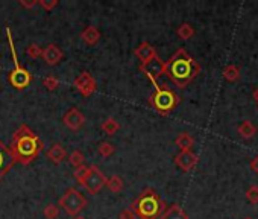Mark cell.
<instances>
[{"label": "cell", "instance_id": "obj_25", "mask_svg": "<svg viewBox=\"0 0 258 219\" xmlns=\"http://www.w3.org/2000/svg\"><path fill=\"white\" fill-rule=\"evenodd\" d=\"M97 152H99V155H102L104 158H107V157H111L115 152V146L110 142H102V143H99V146H97Z\"/></svg>", "mask_w": 258, "mask_h": 219}, {"label": "cell", "instance_id": "obj_5", "mask_svg": "<svg viewBox=\"0 0 258 219\" xmlns=\"http://www.w3.org/2000/svg\"><path fill=\"white\" fill-rule=\"evenodd\" d=\"M6 37H8V44H9V49H11V56H12V61H14V70L9 73V84L17 88V90H23L26 87L31 86L32 83V75L29 73L28 69L22 67L18 61V56H17V50L14 47V42H12V34H11V29L6 28Z\"/></svg>", "mask_w": 258, "mask_h": 219}, {"label": "cell", "instance_id": "obj_23", "mask_svg": "<svg viewBox=\"0 0 258 219\" xmlns=\"http://www.w3.org/2000/svg\"><path fill=\"white\" fill-rule=\"evenodd\" d=\"M84 160H85V157H84V154L79 151V149H74V151H72L70 152V155H69V162H70V165L76 169V168H79V166H82L84 165Z\"/></svg>", "mask_w": 258, "mask_h": 219}, {"label": "cell", "instance_id": "obj_3", "mask_svg": "<svg viewBox=\"0 0 258 219\" xmlns=\"http://www.w3.org/2000/svg\"><path fill=\"white\" fill-rule=\"evenodd\" d=\"M129 209L140 219H160L166 210V204L155 190L146 189L135 198Z\"/></svg>", "mask_w": 258, "mask_h": 219}, {"label": "cell", "instance_id": "obj_24", "mask_svg": "<svg viewBox=\"0 0 258 219\" xmlns=\"http://www.w3.org/2000/svg\"><path fill=\"white\" fill-rule=\"evenodd\" d=\"M176 34L181 40H190L194 35V29L190 23H183L180 28L176 29Z\"/></svg>", "mask_w": 258, "mask_h": 219}, {"label": "cell", "instance_id": "obj_28", "mask_svg": "<svg viewBox=\"0 0 258 219\" xmlns=\"http://www.w3.org/2000/svg\"><path fill=\"white\" fill-rule=\"evenodd\" d=\"M26 53H28V56H29V58L37 59V58H41L43 49L39 47L37 43H31V44L28 46V49H26Z\"/></svg>", "mask_w": 258, "mask_h": 219}, {"label": "cell", "instance_id": "obj_32", "mask_svg": "<svg viewBox=\"0 0 258 219\" xmlns=\"http://www.w3.org/2000/svg\"><path fill=\"white\" fill-rule=\"evenodd\" d=\"M118 219H135V213L131 209H125L120 215H118Z\"/></svg>", "mask_w": 258, "mask_h": 219}, {"label": "cell", "instance_id": "obj_36", "mask_svg": "<svg viewBox=\"0 0 258 219\" xmlns=\"http://www.w3.org/2000/svg\"><path fill=\"white\" fill-rule=\"evenodd\" d=\"M74 219H87V218H84V216H76Z\"/></svg>", "mask_w": 258, "mask_h": 219}, {"label": "cell", "instance_id": "obj_31", "mask_svg": "<svg viewBox=\"0 0 258 219\" xmlns=\"http://www.w3.org/2000/svg\"><path fill=\"white\" fill-rule=\"evenodd\" d=\"M37 5L41 6L44 11H52L55 6H58V0H37Z\"/></svg>", "mask_w": 258, "mask_h": 219}, {"label": "cell", "instance_id": "obj_37", "mask_svg": "<svg viewBox=\"0 0 258 219\" xmlns=\"http://www.w3.org/2000/svg\"><path fill=\"white\" fill-rule=\"evenodd\" d=\"M245 219H251V218H245Z\"/></svg>", "mask_w": 258, "mask_h": 219}, {"label": "cell", "instance_id": "obj_22", "mask_svg": "<svg viewBox=\"0 0 258 219\" xmlns=\"http://www.w3.org/2000/svg\"><path fill=\"white\" fill-rule=\"evenodd\" d=\"M223 78L226 79V81H229V83L237 81V79L240 78V69L237 67V66H234V64L226 66V67L223 69Z\"/></svg>", "mask_w": 258, "mask_h": 219}, {"label": "cell", "instance_id": "obj_29", "mask_svg": "<svg viewBox=\"0 0 258 219\" xmlns=\"http://www.w3.org/2000/svg\"><path fill=\"white\" fill-rule=\"evenodd\" d=\"M59 215V207L55 206V204H47L44 207V216L46 219H56Z\"/></svg>", "mask_w": 258, "mask_h": 219}, {"label": "cell", "instance_id": "obj_10", "mask_svg": "<svg viewBox=\"0 0 258 219\" xmlns=\"http://www.w3.org/2000/svg\"><path fill=\"white\" fill-rule=\"evenodd\" d=\"M15 163V158L9 149V146H6L2 140H0V180L12 169Z\"/></svg>", "mask_w": 258, "mask_h": 219}, {"label": "cell", "instance_id": "obj_4", "mask_svg": "<svg viewBox=\"0 0 258 219\" xmlns=\"http://www.w3.org/2000/svg\"><path fill=\"white\" fill-rule=\"evenodd\" d=\"M149 79L153 86V93L149 97V104L155 108L156 113H160L161 116L169 114L178 104V96L170 88L158 84L153 78H149Z\"/></svg>", "mask_w": 258, "mask_h": 219}, {"label": "cell", "instance_id": "obj_14", "mask_svg": "<svg viewBox=\"0 0 258 219\" xmlns=\"http://www.w3.org/2000/svg\"><path fill=\"white\" fill-rule=\"evenodd\" d=\"M134 53H135V56H137L138 59H140L142 66L150 63L152 59H155V58L158 56V53H156V50L153 49V46H150L147 42H143L140 46H138V47L134 50Z\"/></svg>", "mask_w": 258, "mask_h": 219}, {"label": "cell", "instance_id": "obj_20", "mask_svg": "<svg viewBox=\"0 0 258 219\" xmlns=\"http://www.w3.org/2000/svg\"><path fill=\"white\" fill-rule=\"evenodd\" d=\"M105 186L112 193H120L123 190V187H125V183H123V180L118 175H112L111 178H107V184Z\"/></svg>", "mask_w": 258, "mask_h": 219}, {"label": "cell", "instance_id": "obj_17", "mask_svg": "<svg viewBox=\"0 0 258 219\" xmlns=\"http://www.w3.org/2000/svg\"><path fill=\"white\" fill-rule=\"evenodd\" d=\"M161 219H188V215L181 206L172 204L170 207L164 210V213L161 215Z\"/></svg>", "mask_w": 258, "mask_h": 219}, {"label": "cell", "instance_id": "obj_35", "mask_svg": "<svg viewBox=\"0 0 258 219\" xmlns=\"http://www.w3.org/2000/svg\"><path fill=\"white\" fill-rule=\"evenodd\" d=\"M254 99H255V102L258 104V87L254 90Z\"/></svg>", "mask_w": 258, "mask_h": 219}, {"label": "cell", "instance_id": "obj_2", "mask_svg": "<svg viewBox=\"0 0 258 219\" xmlns=\"http://www.w3.org/2000/svg\"><path fill=\"white\" fill-rule=\"evenodd\" d=\"M166 73L173 84L183 88L199 73V64L184 49H178L166 63Z\"/></svg>", "mask_w": 258, "mask_h": 219}, {"label": "cell", "instance_id": "obj_11", "mask_svg": "<svg viewBox=\"0 0 258 219\" xmlns=\"http://www.w3.org/2000/svg\"><path fill=\"white\" fill-rule=\"evenodd\" d=\"M140 70L147 76V78H153L156 81V78H160L161 75L166 73V63L163 61V59L160 56H156L155 59H152L150 63L142 66L140 64Z\"/></svg>", "mask_w": 258, "mask_h": 219}, {"label": "cell", "instance_id": "obj_6", "mask_svg": "<svg viewBox=\"0 0 258 219\" xmlns=\"http://www.w3.org/2000/svg\"><path fill=\"white\" fill-rule=\"evenodd\" d=\"M58 206L63 207L70 216H77L79 213H81L88 206V201H87V198L81 192H79L77 189L70 187V189H67L63 193L61 198H59Z\"/></svg>", "mask_w": 258, "mask_h": 219}, {"label": "cell", "instance_id": "obj_18", "mask_svg": "<svg viewBox=\"0 0 258 219\" xmlns=\"http://www.w3.org/2000/svg\"><path fill=\"white\" fill-rule=\"evenodd\" d=\"M175 145L181 151H191V148L194 145V140L188 132H181L175 138Z\"/></svg>", "mask_w": 258, "mask_h": 219}, {"label": "cell", "instance_id": "obj_1", "mask_svg": "<svg viewBox=\"0 0 258 219\" xmlns=\"http://www.w3.org/2000/svg\"><path fill=\"white\" fill-rule=\"evenodd\" d=\"M9 149L15 158V162L26 166L31 165L38 157V154L41 152L43 142L39 140V137L28 125L23 124L14 132Z\"/></svg>", "mask_w": 258, "mask_h": 219}, {"label": "cell", "instance_id": "obj_34", "mask_svg": "<svg viewBox=\"0 0 258 219\" xmlns=\"http://www.w3.org/2000/svg\"><path fill=\"white\" fill-rule=\"evenodd\" d=\"M251 169H252L255 174H258V155L252 158V162H251Z\"/></svg>", "mask_w": 258, "mask_h": 219}, {"label": "cell", "instance_id": "obj_33", "mask_svg": "<svg viewBox=\"0 0 258 219\" xmlns=\"http://www.w3.org/2000/svg\"><path fill=\"white\" fill-rule=\"evenodd\" d=\"M18 3L22 5L23 8H26V9H32L34 6H37V0H32V2H25V0H20Z\"/></svg>", "mask_w": 258, "mask_h": 219}, {"label": "cell", "instance_id": "obj_21", "mask_svg": "<svg viewBox=\"0 0 258 219\" xmlns=\"http://www.w3.org/2000/svg\"><path fill=\"white\" fill-rule=\"evenodd\" d=\"M118 130H120V125L115 121L114 117H108L102 122V131L107 134V135H114Z\"/></svg>", "mask_w": 258, "mask_h": 219}, {"label": "cell", "instance_id": "obj_38", "mask_svg": "<svg viewBox=\"0 0 258 219\" xmlns=\"http://www.w3.org/2000/svg\"><path fill=\"white\" fill-rule=\"evenodd\" d=\"M257 105H258V104H257Z\"/></svg>", "mask_w": 258, "mask_h": 219}, {"label": "cell", "instance_id": "obj_27", "mask_svg": "<svg viewBox=\"0 0 258 219\" xmlns=\"http://www.w3.org/2000/svg\"><path fill=\"white\" fill-rule=\"evenodd\" d=\"M43 86H44L47 90L53 91V90H56V88H58L59 81H58V78H56L55 75H47V76L43 79Z\"/></svg>", "mask_w": 258, "mask_h": 219}, {"label": "cell", "instance_id": "obj_15", "mask_svg": "<svg viewBox=\"0 0 258 219\" xmlns=\"http://www.w3.org/2000/svg\"><path fill=\"white\" fill-rule=\"evenodd\" d=\"M46 157L49 158L52 163L59 165V163H63L66 158H67V151H66V148L63 145L55 143V145L50 146V149H47Z\"/></svg>", "mask_w": 258, "mask_h": 219}, {"label": "cell", "instance_id": "obj_9", "mask_svg": "<svg viewBox=\"0 0 258 219\" xmlns=\"http://www.w3.org/2000/svg\"><path fill=\"white\" fill-rule=\"evenodd\" d=\"M63 122H64V125L69 128V130H72V131H79L82 127H84V124H85V116L79 111L77 108H70L66 114H64V117H63Z\"/></svg>", "mask_w": 258, "mask_h": 219}, {"label": "cell", "instance_id": "obj_26", "mask_svg": "<svg viewBox=\"0 0 258 219\" xmlns=\"http://www.w3.org/2000/svg\"><path fill=\"white\" fill-rule=\"evenodd\" d=\"M87 174H88V168L87 166H79V168H76L74 171H73V176H74V180L79 183V184H84V180H85V176H87Z\"/></svg>", "mask_w": 258, "mask_h": 219}, {"label": "cell", "instance_id": "obj_13", "mask_svg": "<svg viewBox=\"0 0 258 219\" xmlns=\"http://www.w3.org/2000/svg\"><path fill=\"white\" fill-rule=\"evenodd\" d=\"M175 163L184 172H188L197 165V155L191 151H181L175 157Z\"/></svg>", "mask_w": 258, "mask_h": 219}, {"label": "cell", "instance_id": "obj_7", "mask_svg": "<svg viewBox=\"0 0 258 219\" xmlns=\"http://www.w3.org/2000/svg\"><path fill=\"white\" fill-rule=\"evenodd\" d=\"M107 184V176L104 175V172L99 169L96 165H91L88 166V174L84 180V187L91 193V195H96L101 192Z\"/></svg>", "mask_w": 258, "mask_h": 219}, {"label": "cell", "instance_id": "obj_8", "mask_svg": "<svg viewBox=\"0 0 258 219\" xmlns=\"http://www.w3.org/2000/svg\"><path fill=\"white\" fill-rule=\"evenodd\" d=\"M74 87L79 93H81L82 96H85V97L91 96L97 88L96 79L91 76L90 72H81L79 73L77 78L74 79Z\"/></svg>", "mask_w": 258, "mask_h": 219}, {"label": "cell", "instance_id": "obj_16", "mask_svg": "<svg viewBox=\"0 0 258 219\" xmlns=\"http://www.w3.org/2000/svg\"><path fill=\"white\" fill-rule=\"evenodd\" d=\"M81 38H82V42L87 43L88 46H94L96 43H99V40H101V31H99L96 26L90 25L82 31Z\"/></svg>", "mask_w": 258, "mask_h": 219}, {"label": "cell", "instance_id": "obj_30", "mask_svg": "<svg viewBox=\"0 0 258 219\" xmlns=\"http://www.w3.org/2000/svg\"><path fill=\"white\" fill-rule=\"evenodd\" d=\"M246 200L251 204H258V186H251L246 190Z\"/></svg>", "mask_w": 258, "mask_h": 219}, {"label": "cell", "instance_id": "obj_12", "mask_svg": "<svg viewBox=\"0 0 258 219\" xmlns=\"http://www.w3.org/2000/svg\"><path fill=\"white\" fill-rule=\"evenodd\" d=\"M41 58L44 59V63L47 66H56L63 61V58H64V52L63 49L59 47L58 44L52 43L49 44L46 49H43V53H41Z\"/></svg>", "mask_w": 258, "mask_h": 219}, {"label": "cell", "instance_id": "obj_19", "mask_svg": "<svg viewBox=\"0 0 258 219\" xmlns=\"http://www.w3.org/2000/svg\"><path fill=\"white\" fill-rule=\"evenodd\" d=\"M237 132H239L243 138H251L257 134V127L251 121H243L239 127H237Z\"/></svg>", "mask_w": 258, "mask_h": 219}]
</instances>
